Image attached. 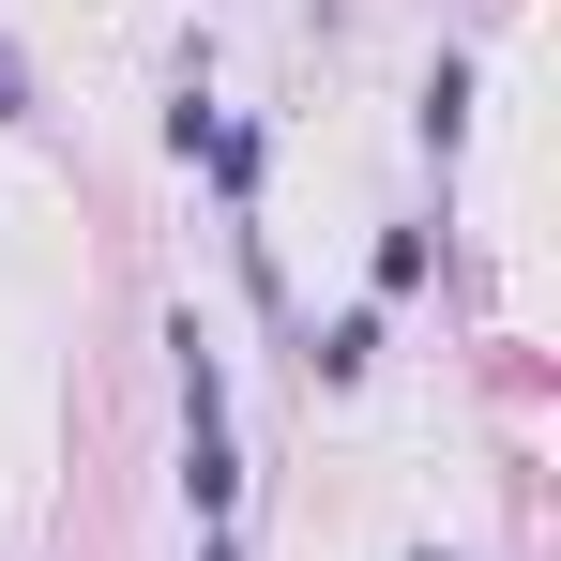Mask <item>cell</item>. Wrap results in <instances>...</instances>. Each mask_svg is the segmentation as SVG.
Here are the masks:
<instances>
[{
    "instance_id": "7a4b0ae2",
    "label": "cell",
    "mask_w": 561,
    "mask_h": 561,
    "mask_svg": "<svg viewBox=\"0 0 561 561\" xmlns=\"http://www.w3.org/2000/svg\"><path fill=\"white\" fill-rule=\"evenodd\" d=\"M0 122H31V61L15 46H0Z\"/></svg>"
},
{
    "instance_id": "6da1fadb",
    "label": "cell",
    "mask_w": 561,
    "mask_h": 561,
    "mask_svg": "<svg viewBox=\"0 0 561 561\" xmlns=\"http://www.w3.org/2000/svg\"><path fill=\"white\" fill-rule=\"evenodd\" d=\"M304 365H319V379H365V365H379V319H334V334H319Z\"/></svg>"
},
{
    "instance_id": "3957f363",
    "label": "cell",
    "mask_w": 561,
    "mask_h": 561,
    "mask_svg": "<svg viewBox=\"0 0 561 561\" xmlns=\"http://www.w3.org/2000/svg\"><path fill=\"white\" fill-rule=\"evenodd\" d=\"M197 561H243V547H228V531H213V547H197Z\"/></svg>"
}]
</instances>
